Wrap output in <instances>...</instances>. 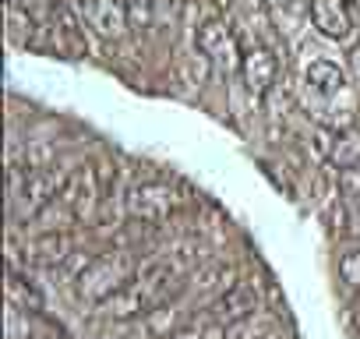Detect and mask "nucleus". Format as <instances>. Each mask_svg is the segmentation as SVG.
Returning a JSON list of instances; mask_svg holds the SVG:
<instances>
[{
  "label": "nucleus",
  "instance_id": "1",
  "mask_svg": "<svg viewBox=\"0 0 360 339\" xmlns=\"http://www.w3.org/2000/svg\"><path fill=\"white\" fill-rule=\"evenodd\" d=\"M138 265H141V262H134L131 251H103V255H96V258H89V262L82 265V272H78V279H75V290H78L82 300L99 304V300H106L110 293H117V290L138 272Z\"/></svg>",
  "mask_w": 360,
  "mask_h": 339
},
{
  "label": "nucleus",
  "instance_id": "2",
  "mask_svg": "<svg viewBox=\"0 0 360 339\" xmlns=\"http://www.w3.org/2000/svg\"><path fill=\"white\" fill-rule=\"evenodd\" d=\"M188 205H191V195L169 181H141V184H131L124 195V209L138 223H166L169 216L184 212Z\"/></svg>",
  "mask_w": 360,
  "mask_h": 339
},
{
  "label": "nucleus",
  "instance_id": "3",
  "mask_svg": "<svg viewBox=\"0 0 360 339\" xmlns=\"http://www.w3.org/2000/svg\"><path fill=\"white\" fill-rule=\"evenodd\" d=\"M75 8L78 22L85 25L89 36L103 39V43H120L131 32V15L124 0H68Z\"/></svg>",
  "mask_w": 360,
  "mask_h": 339
},
{
  "label": "nucleus",
  "instance_id": "4",
  "mask_svg": "<svg viewBox=\"0 0 360 339\" xmlns=\"http://www.w3.org/2000/svg\"><path fill=\"white\" fill-rule=\"evenodd\" d=\"M195 46L212 60V68H219V71H240V60H244L240 36H237V29L226 18L212 15V18L198 22L195 25Z\"/></svg>",
  "mask_w": 360,
  "mask_h": 339
},
{
  "label": "nucleus",
  "instance_id": "5",
  "mask_svg": "<svg viewBox=\"0 0 360 339\" xmlns=\"http://www.w3.org/2000/svg\"><path fill=\"white\" fill-rule=\"evenodd\" d=\"M240 85H244V92H248V99L251 103H262V99H269L272 92H276V82H279V57L269 50V46H262V43H255L251 50H244V60H240Z\"/></svg>",
  "mask_w": 360,
  "mask_h": 339
},
{
  "label": "nucleus",
  "instance_id": "6",
  "mask_svg": "<svg viewBox=\"0 0 360 339\" xmlns=\"http://www.w3.org/2000/svg\"><path fill=\"white\" fill-rule=\"evenodd\" d=\"M99 198H103V184H99V170L96 166H78L71 170V177L60 191V202L75 212L78 223L92 219V212L99 209Z\"/></svg>",
  "mask_w": 360,
  "mask_h": 339
},
{
  "label": "nucleus",
  "instance_id": "7",
  "mask_svg": "<svg viewBox=\"0 0 360 339\" xmlns=\"http://www.w3.org/2000/svg\"><path fill=\"white\" fill-rule=\"evenodd\" d=\"M311 25L332 43H349L353 39L349 0H311Z\"/></svg>",
  "mask_w": 360,
  "mask_h": 339
},
{
  "label": "nucleus",
  "instance_id": "8",
  "mask_svg": "<svg viewBox=\"0 0 360 339\" xmlns=\"http://www.w3.org/2000/svg\"><path fill=\"white\" fill-rule=\"evenodd\" d=\"M255 311H258V286L248 283V279H237L219 300L209 304V318L219 321V325H233V321H240Z\"/></svg>",
  "mask_w": 360,
  "mask_h": 339
},
{
  "label": "nucleus",
  "instance_id": "9",
  "mask_svg": "<svg viewBox=\"0 0 360 339\" xmlns=\"http://www.w3.org/2000/svg\"><path fill=\"white\" fill-rule=\"evenodd\" d=\"M304 89L318 99H328V96H339L349 89V71L342 64H335L332 57H314L304 64Z\"/></svg>",
  "mask_w": 360,
  "mask_h": 339
},
{
  "label": "nucleus",
  "instance_id": "10",
  "mask_svg": "<svg viewBox=\"0 0 360 339\" xmlns=\"http://www.w3.org/2000/svg\"><path fill=\"white\" fill-rule=\"evenodd\" d=\"M237 279H240V276H237V265H233V262H209L205 269H198V272L191 276L188 290H191V297H195L198 304H212V300H219Z\"/></svg>",
  "mask_w": 360,
  "mask_h": 339
},
{
  "label": "nucleus",
  "instance_id": "11",
  "mask_svg": "<svg viewBox=\"0 0 360 339\" xmlns=\"http://www.w3.org/2000/svg\"><path fill=\"white\" fill-rule=\"evenodd\" d=\"M173 75H176V82L184 85V89L202 92V89L209 85L212 60H209L198 46H191V50H184V53H176V60H173Z\"/></svg>",
  "mask_w": 360,
  "mask_h": 339
},
{
  "label": "nucleus",
  "instance_id": "12",
  "mask_svg": "<svg viewBox=\"0 0 360 339\" xmlns=\"http://www.w3.org/2000/svg\"><path fill=\"white\" fill-rule=\"evenodd\" d=\"M71 255L68 234H36L25 241V265H57Z\"/></svg>",
  "mask_w": 360,
  "mask_h": 339
},
{
  "label": "nucleus",
  "instance_id": "13",
  "mask_svg": "<svg viewBox=\"0 0 360 339\" xmlns=\"http://www.w3.org/2000/svg\"><path fill=\"white\" fill-rule=\"evenodd\" d=\"M226 339H283V325L272 311H255L233 325H226Z\"/></svg>",
  "mask_w": 360,
  "mask_h": 339
},
{
  "label": "nucleus",
  "instance_id": "14",
  "mask_svg": "<svg viewBox=\"0 0 360 339\" xmlns=\"http://www.w3.org/2000/svg\"><path fill=\"white\" fill-rule=\"evenodd\" d=\"M328 162L339 170V174H360V131H356V127L335 131Z\"/></svg>",
  "mask_w": 360,
  "mask_h": 339
},
{
  "label": "nucleus",
  "instance_id": "15",
  "mask_svg": "<svg viewBox=\"0 0 360 339\" xmlns=\"http://www.w3.org/2000/svg\"><path fill=\"white\" fill-rule=\"evenodd\" d=\"M39 15L36 11H29V8H11L8 4V39L15 43V46H25V50H32L36 46V39H39Z\"/></svg>",
  "mask_w": 360,
  "mask_h": 339
},
{
  "label": "nucleus",
  "instance_id": "16",
  "mask_svg": "<svg viewBox=\"0 0 360 339\" xmlns=\"http://www.w3.org/2000/svg\"><path fill=\"white\" fill-rule=\"evenodd\" d=\"M169 339H226V325L212 321L209 314L202 321H188V325H180Z\"/></svg>",
  "mask_w": 360,
  "mask_h": 339
},
{
  "label": "nucleus",
  "instance_id": "17",
  "mask_svg": "<svg viewBox=\"0 0 360 339\" xmlns=\"http://www.w3.org/2000/svg\"><path fill=\"white\" fill-rule=\"evenodd\" d=\"M8 300H11L15 307H22V311H36V307H39V293H36L18 272H11V279H8Z\"/></svg>",
  "mask_w": 360,
  "mask_h": 339
},
{
  "label": "nucleus",
  "instance_id": "18",
  "mask_svg": "<svg viewBox=\"0 0 360 339\" xmlns=\"http://www.w3.org/2000/svg\"><path fill=\"white\" fill-rule=\"evenodd\" d=\"M127 15H131V29H152L155 22V0H124Z\"/></svg>",
  "mask_w": 360,
  "mask_h": 339
},
{
  "label": "nucleus",
  "instance_id": "19",
  "mask_svg": "<svg viewBox=\"0 0 360 339\" xmlns=\"http://www.w3.org/2000/svg\"><path fill=\"white\" fill-rule=\"evenodd\" d=\"M339 279L346 286H360V248L339 255Z\"/></svg>",
  "mask_w": 360,
  "mask_h": 339
},
{
  "label": "nucleus",
  "instance_id": "20",
  "mask_svg": "<svg viewBox=\"0 0 360 339\" xmlns=\"http://www.w3.org/2000/svg\"><path fill=\"white\" fill-rule=\"evenodd\" d=\"M346 71H349V78H356V82H360V43H353V46H349V57H346Z\"/></svg>",
  "mask_w": 360,
  "mask_h": 339
},
{
  "label": "nucleus",
  "instance_id": "21",
  "mask_svg": "<svg viewBox=\"0 0 360 339\" xmlns=\"http://www.w3.org/2000/svg\"><path fill=\"white\" fill-rule=\"evenodd\" d=\"M8 4H11V8H29V11H39V8L46 4V0H8Z\"/></svg>",
  "mask_w": 360,
  "mask_h": 339
},
{
  "label": "nucleus",
  "instance_id": "22",
  "mask_svg": "<svg viewBox=\"0 0 360 339\" xmlns=\"http://www.w3.org/2000/svg\"><path fill=\"white\" fill-rule=\"evenodd\" d=\"M265 4H269V8H290L293 0H265Z\"/></svg>",
  "mask_w": 360,
  "mask_h": 339
}]
</instances>
